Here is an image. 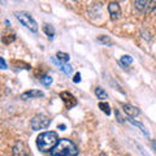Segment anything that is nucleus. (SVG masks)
Segmentation results:
<instances>
[{
    "instance_id": "f257e3e1",
    "label": "nucleus",
    "mask_w": 156,
    "mask_h": 156,
    "mask_svg": "<svg viewBox=\"0 0 156 156\" xmlns=\"http://www.w3.org/2000/svg\"><path fill=\"white\" fill-rule=\"evenodd\" d=\"M57 134L55 131H46L38 135L37 138V147L41 152H51L58 143Z\"/></svg>"
},
{
    "instance_id": "f03ea898",
    "label": "nucleus",
    "mask_w": 156,
    "mask_h": 156,
    "mask_svg": "<svg viewBox=\"0 0 156 156\" xmlns=\"http://www.w3.org/2000/svg\"><path fill=\"white\" fill-rule=\"evenodd\" d=\"M77 146L69 139H60L55 148L51 151L52 156H78Z\"/></svg>"
},
{
    "instance_id": "7ed1b4c3",
    "label": "nucleus",
    "mask_w": 156,
    "mask_h": 156,
    "mask_svg": "<svg viewBox=\"0 0 156 156\" xmlns=\"http://www.w3.org/2000/svg\"><path fill=\"white\" fill-rule=\"evenodd\" d=\"M14 16H16V18L18 20V21L21 22L26 29H29L30 31H33V33L38 31V23L35 22V20H34L27 12H16Z\"/></svg>"
},
{
    "instance_id": "20e7f679",
    "label": "nucleus",
    "mask_w": 156,
    "mask_h": 156,
    "mask_svg": "<svg viewBox=\"0 0 156 156\" xmlns=\"http://www.w3.org/2000/svg\"><path fill=\"white\" fill-rule=\"evenodd\" d=\"M50 124H51L50 117H47L46 115H37L33 117L30 125H31L33 130H43V129L48 128Z\"/></svg>"
},
{
    "instance_id": "39448f33",
    "label": "nucleus",
    "mask_w": 156,
    "mask_h": 156,
    "mask_svg": "<svg viewBox=\"0 0 156 156\" xmlns=\"http://www.w3.org/2000/svg\"><path fill=\"white\" fill-rule=\"evenodd\" d=\"M12 155L13 156H31V152H30V148L27 147L26 143L18 140V142L14 143V146L12 147Z\"/></svg>"
},
{
    "instance_id": "423d86ee",
    "label": "nucleus",
    "mask_w": 156,
    "mask_h": 156,
    "mask_svg": "<svg viewBox=\"0 0 156 156\" xmlns=\"http://www.w3.org/2000/svg\"><path fill=\"white\" fill-rule=\"evenodd\" d=\"M134 5L140 12H148V11H152V9L155 8L156 2H148V0H136V2H134Z\"/></svg>"
},
{
    "instance_id": "0eeeda50",
    "label": "nucleus",
    "mask_w": 156,
    "mask_h": 156,
    "mask_svg": "<svg viewBox=\"0 0 156 156\" xmlns=\"http://www.w3.org/2000/svg\"><path fill=\"white\" fill-rule=\"evenodd\" d=\"M60 98H61V100L64 101V104H65V107H66V109H70V108H73L74 105H77L76 98L73 96L70 92H68V91L61 92V94H60Z\"/></svg>"
},
{
    "instance_id": "6e6552de",
    "label": "nucleus",
    "mask_w": 156,
    "mask_h": 156,
    "mask_svg": "<svg viewBox=\"0 0 156 156\" xmlns=\"http://www.w3.org/2000/svg\"><path fill=\"white\" fill-rule=\"evenodd\" d=\"M108 12L111 14V18L113 20H119L120 16H121V8L119 5V3H116V2H111L108 4Z\"/></svg>"
},
{
    "instance_id": "1a4fd4ad",
    "label": "nucleus",
    "mask_w": 156,
    "mask_h": 156,
    "mask_svg": "<svg viewBox=\"0 0 156 156\" xmlns=\"http://www.w3.org/2000/svg\"><path fill=\"white\" fill-rule=\"evenodd\" d=\"M44 92L41 90H29L25 91L23 94H21V99L22 100H30V99H37V98H43Z\"/></svg>"
},
{
    "instance_id": "9d476101",
    "label": "nucleus",
    "mask_w": 156,
    "mask_h": 156,
    "mask_svg": "<svg viewBox=\"0 0 156 156\" xmlns=\"http://www.w3.org/2000/svg\"><path fill=\"white\" fill-rule=\"evenodd\" d=\"M122 109H124V112L126 115H128V117H135V116H138L140 112H139V109L136 108V107H134V105H131V104H122Z\"/></svg>"
},
{
    "instance_id": "9b49d317",
    "label": "nucleus",
    "mask_w": 156,
    "mask_h": 156,
    "mask_svg": "<svg viewBox=\"0 0 156 156\" xmlns=\"http://www.w3.org/2000/svg\"><path fill=\"white\" fill-rule=\"evenodd\" d=\"M128 121H129L130 124H133L134 126H136V128H139V129H140V131H142V133H143L146 136H148V135H150V133L147 131V129H146V126H144L143 124H140V122H138V121L133 120L131 117H128Z\"/></svg>"
},
{
    "instance_id": "f8f14e48",
    "label": "nucleus",
    "mask_w": 156,
    "mask_h": 156,
    "mask_svg": "<svg viewBox=\"0 0 156 156\" xmlns=\"http://www.w3.org/2000/svg\"><path fill=\"white\" fill-rule=\"evenodd\" d=\"M43 31H44L47 35H48V39H50V41H52L53 35H55V29H53V26L50 25V23H46V25L43 26Z\"/></svg>"
},
{
    "instance_id": "ddd939ff",
    "label": "nucleus",
    "mask_w": 156,
    "mask_h": 156,
    "mask_svg": "<svg viewBox=\"0 0 156 156\" xmlns=\"http://www.w3.org/2000/svg\"><path fill=\"white\" fill-rule=\"evenodd\" d=\"M95 95L98 99H100V100H107L108 99V94L104 91V89H101V87H96L95 89Z\"/></svg>"
},
{
    "instance_id": "4468645a",
    "label": "nucleus",
    "mask_w": 156,
    "mask_h": 156,
    "mask_svg": "<svg viewBox=\"0 0 156 156\" xmlns=\"http://www.w3.org/2000/svg\"><path fill=\"white\" fill-rule=\"evenodd\" d=\"M56 57H57V60H58V62H61V65H64V64H66L68 61H69V55L68 53H65V52H57L56 53Z\"/></svg>"
},
{
    "instance_id": "2eb2a0df",
    "label": "nucleus",
    "mask_w": 156,
    "mask_h": 156,
    "mask_svg": "<svg viewBox=\"0 0 156 156\" xmlns=\"http://www.w3.org/2000/svg\"><path fill=\"white\" fill-rule=\"evenodd\" d=\"M99 108L103 111L107 116L111 115V107H109V104L107 103V101H104V103H103V101H100V103H99Z\"/></svg>"
},
{
    "instance_id": "dca6fc26",
    "label": "nucleus",
    "mask_w": 156,
    "mask_h": 156,
    "mask_svg": "<svg viewBox=\"0 0 156 156\" xmlns=\"http://www.w3.org/2000/svg\"><path fill=\"white\" fill-rule=\"evenodd\" d=\"M120 62H121V65L126 68V66H128L129 64H131V62H133V57H131V56H129V55H125V56H122V57H121Z\"/></svg>"
},
{
    "instance_id": "f3484780",
    "label": "nucleus",
    "mask_w": 156,
    "mask_h": 156,
    "mask_svg": "<svg viewBox=\"0 0 156 156\" xmlns=\"http://www.w3.org/2000/svg\"><path fill=\"white\" fill-rule=\"evenodd\" d=\"M98 41H99L100 43H104V44H107V46H112V44H113V42L111 41V38L107 37V35H100L99 38H98Z\"/></svg>"
},
{
    "instance_id": "a211bd4d",
    "label": "nucleus",
    "mask_w": 156,
    "mask_h": 156,
    "mask_svg": "<svg viewBox=\"0 0 156 156\" xmlns=\"http://www.w3.org/2000/svg\"><path fill=\"white\" fill-rule=\"evenodd\" d=\"M61 70L65 73V74H72V72H73V68L69 65V64H64V65H61Z\"/></svg>"
},
{
    "instance_id": "6ab92c4d",
    "label": "nucleus",
    "mask_w": 156,
    "mask_h": 156,
    "mask_svg": "<svg viewBox=\"0 0 156 156\" xmlns=\"http://www.w3.org/2000/svg\"><path fill=\"white\" fill-rule=\"evenodd\" d=\"M41 82H42V85H44V86H50V85L52 83V77H51V76L43 77L42 80H41Z\"/></svg>"
},
{
    "instance_id": "aec40b11",
    "label": "nucleus",
    "mask_w": 156,
    "mask_h": 156,
    "mask_svg": "<svg viewBox=\"0 0 156 156\" xmlns=\"http://www.w3.org/2000/svg\"><path fill=\"white\" fill-rule=\"evenodd\" d=\"M115 115H116V117H117V121H119L120 124H122V122H124V119H122V117H121L120 112H119V111H115Z\"/></svg>"
},
{
    "instance_id": "412c9836",
    "label": "nucleus",
    "mask_w": 156,
    "mask_h": 156,
    "mask_svg": "<svg viewBox=\"0 0 156 156\" xmlns=\"http://www.w3.org/2000/svg\"><path fill=\"white\" fill-rule=\"evenodd\" d=\"M73 81H74L76 83H78V82L81 81V74H80V73H76V76H74V78H73Z\"/></svg>"
},
{
    "instance_id": "4be33fe9",
    "label": "nucleus",
    "mask_w": 156,
    "mask_h": 156,
    "mask_svg": "<svg viewBox=\"0 0 156 156\" xmlns=\"http://www.w3.org/2000/svg\"><path fill=\"white\" fill-rule=\"evenodd\" d=\"M0 62H2V68H3V69H7V64H5L4 57H0Z\"/></svg>"
},
{
    "instance_id": "5701e85b",
    "label": "nucleus",
    "mask_w": 156,
    "mask_h": 156,
    "mask_svg": "<svg viewBox=\"0 0 156 156\" xmlns=\"http://www.w3.org/2000/svg\"><path fill=\"white\" fill-rule=\"evenodd\" d=\"M151 13H152V14H154V16H156V5H155V8L152 9V11H151Z\"/></svg>"
},
{
    "instance_id": "b1692460",
    "label": "nucleus",
    "mask_w": 156,
    "mask_h": 156,
    "mask_svg": "<svg viewBox=\"0 0 156 156\" xmlns=\"http://www.w3.org/2000/svg\"><path fill=\"white\" fill-rule=\"evenodd\" d=\"M58 129H61V130H64V129H65V125H58Z\"/></svg>"
},
{
    "instance_id": "393cba45",
    "label": "nucleus",
    "mask_w": 156,
    "mask_h": 156,
    "mask_svg": "<svg viewBox=\"0 0 156 156\" xmlns=\"http://www.w3.org/2000/svg\"><path fill=\"white\" fill-rule=\"evenodd\" d=\"M100 156H108V155H107V154H104V152H103V154H100Z\"/></svg>"
}]
</instances>
